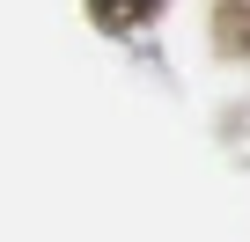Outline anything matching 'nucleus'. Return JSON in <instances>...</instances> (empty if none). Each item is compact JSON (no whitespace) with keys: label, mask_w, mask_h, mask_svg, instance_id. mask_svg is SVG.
Instances as JSON below:
<instances>
[{"label":"nucleus","mask_w":250,"mask_h":242,"mask_svg":"<svg viewBox=\"0 0 250 242\" xmlns=\"http://www.w3.org/2000/svg\"><path fill=\"white\" fill-rule=\"evenodd\" d=\"M88 8H96L103 30H133V22H147V15L162 8V0H88Z\"/></svg>","instance_id":"obj_1"}]
</instances>
